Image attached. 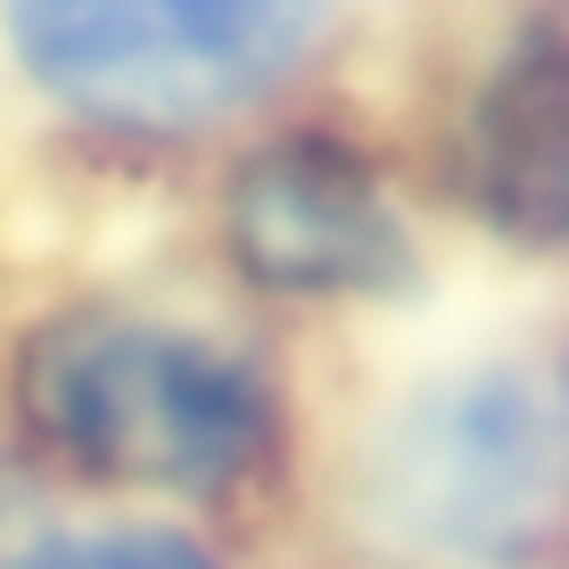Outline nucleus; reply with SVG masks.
<instances>
[{
	"label": "nucleus",
	"mask_w": 569,
	"mask_h": 569,
	"mask_svg": "<svg viewBox=\"0 0 569 569\" xmlns=\"http://www.w3.org/2000/svg\"><path fill=\"white\" fill-rule=\"evenodd\" d=\"M26 413L83 470L166 496H223L272 438L240 356L132 313L50 322L26 356Z\"/></svg>",
	"instance_id": "nucleus-1"
},
{
	"label": "nucleus",
	"mask_w": 569,
	"mask_h": 569,
	"mask_svg": "<svg viewBox=\"0 0 569 569\" xmlns=\"http://www.w3.org/2000/svg\"><path fill=\"white\" fill-rule=\"evenodd\" d=\"M561 429L537 380L512 363H470L388 405L363 446V512L397 553L496 569L553 512Z\"/></svg>",
	"instance_id": "nucleus-3"
},
{
	"label": "nucleus",
	"mask_w": 569,
	"mask_h": 569,
	"mask_svg": "<svg viewBox=\"0 0 569 569\" xmlns=\"http://www.w3.org/2000/svg\"><path fill=\"white\" fill-rule=\"evenodd\" d=\"M330 0H0L33 91L116 132H199L306 58Z\"/></svg>",
	"instance_id": "nucleus-2"
},
{
	"label": "nucleus",
	"mask_w": 569,
	"mask_h": 569,
	"mask_svg": "<svg viewBox=\"0 0 569 569\" xmlns=\"http://www.w3.org/2000/svg\"><path fill=\"white\" fill-rule=\"evenodd\" d=\"M470 199L503 240H569V9H537L470 100Z\"/></svg>",
	"instance_id": "nucleus-5"
},
{
	"label": "nucleus",
	"mask_w": 569,
	"mask_h": 569,
	"mask_svg": "<svg viewBox=\"0 0 569 569\" xmlns=\"http://www.w3.org/2000/svg\"><path fill=\"white\" fill-rule=\"evenodd\" d=\"M231 257L264 289L289 298H339V289L405 281V231L371 173L330 141H281L248 157L231 182Z\"/></svg>",
	"instance_id": "nucleus-4"
},
{
	"label": "nucleus",
	"mask_w": 569,
	"mask_h": 569,
	"mask_svg": "<svg viewBox=\"0 0 569 569\" xmlns=\"http://www.w3.org/2000/svg\"><path fill=\"white\" fill-rule=\"evenodd\" d=\"M0 569H223V561L173 528H58V537L17 545Z\"/></svg>",
	"instance_id": "nucleus-6"
}]
</instances>
